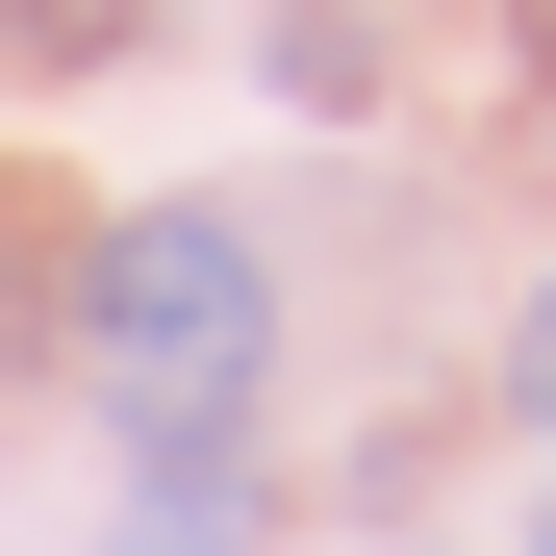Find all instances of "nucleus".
Returning <instances> with one entry per match:
<instances>
[{"label": "nucleus", "mask_w": 556, "mask_h": 556, "mask_svg": "<svg viewBox=\"0 0 556 556\" xmlns=\"http://www.w3.org/2000/svg\"><path fill=\"white\" fill-rule=\"evenodd\" d=\"M102 51H152V0H0V76H102Z\"/></svg>", "instance_id": "obj_2"}, {"label": "nucleus", "mask_w": 556, "mask_h": 556, "mask_svg": "<svg viewBox=\"0 0 556 556\" xmlns=\"http://www.w3.org/2000/svg\"><path fill=\"white\" fill-rule=\"evenodd\" d=\"M531 556H556V531H531Z\"/></svg>", "instance_id": "obj_5"}, {"label": "nucleus", "mask_w": 556, "mask_h": 556, "mask_svg": "<svg viewBox=\"0 0 556 556\" xmlns=\"http://www.w3.org/2000/svg\"><path fill=\"white\" fill-rule=\"evenodd\" d=\"M102 556H253V455H228V481H152V506H127Z\"/></svg>", "instance_id": "obj_3"}, {"label": "nucleus", "mask_w": 556, "mask_h": 556, "mask_svg": "<svg viewBox=\"0 0 556 556\" xmlns=\"http://www.w3.org/2000/svg\"><path fill=\"white\" fill-rule=\"evenodd\" d=\"M506 405H531V430H556V278H531V329H506Z\"/></svg>", "instance_id": "obj_4"}, {"label": "nucleus", "mask_w": 556, "mask_h": 556, "mask_svg": "<svg viewBox=\"0 0 556 556\" xmlns=\"http://www.w3.org/2000/svg\"><path fill=\"white\" fill-rule=\"evenodd\" d=\"M76 354H102V405L152 481H228V430H253V354H278V278L228 203H127L102 253H76Z\"/></svg>", "instance_id": "obj_1"}]
</instances>
